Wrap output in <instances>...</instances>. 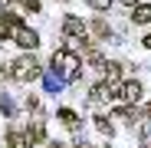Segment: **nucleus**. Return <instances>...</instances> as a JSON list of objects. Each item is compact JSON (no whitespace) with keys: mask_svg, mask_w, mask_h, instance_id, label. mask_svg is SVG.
<instances>
[{"mask_svg":"<svg viewBox=\"0 0 151 148\" xmlns=\"http://www.w3.org/2000/svg\"><path fill=\"white\" fill-rule=\"evenodd\" d=\"M7 4H10V0H0V7H7Z\"/></svg>","mask_w":151,"mask_h":148,"instance_id":"obj_17","label":"nucleus"},{"mask_svg":"<svg viewBox=\"0 0 151 148\" xmlns=\"http://www.w3.org/2000/svg\"><path fill=\"white\" fill-rule=\"evenodd\" d=\"M92 30H95L99 36H105V33H109V30H105V23H102V20H95V23H92Z\"/></svg>","mask_w":151,"mask_h":148,"instance_id":"obj_13","label":"nucleus"},{"mask_svg":"<svg viewBox=\"0 0 151 148\" xmlns=\"http://www.w3.org/2000/svg\"><path fill=\"white\" fill-rule=\"evenodd\" d=\"M13 40H17V46H23V49H36V46H40V36H36L33 30H17Z\"/></svg>","mask_w":151,"mask_h":148,"instance_id":"obj_3","label":"nucleus"},{"mask_svg":"<svg viewBox=\"0 0 151 148\" xmlns=\"http://www.w3.org/2000/svg\"><path fill=\"white\" fill-rule=\"evenodd\" d=\"M105 72H109V79H118L122 66H118V63H105Z\"/></svg>","mask_w":151,"mask_h":148,"instance_id":"obj_11","label":"nucleus"},{"mask_svg":"<svg viewBox=\"0 0 151 148\" xmlns=\"http://www.w3.org/2000/svg\"><path fill=\"white\" fill-rule=\"evenodd\" d=\"M49 148H63V145H49Z\"/></svg>","mask_w":151,"mask_h":148,"instance_id":"obj_18","label":"nucleus"},{"mask_svg":"<svg viewBox=\"0 0 151 148\" xmlns=\"http://www.w3.org/2000/svg\"><path fill=\"white\" fill-rule=\"evenodd\" d=\"M46 138V129H43V122H33V125L27 129V142L30 145H36V142H43Z\"/></svg>","mask_w":151,"mask_h":148,"instance_id":"obj_7","label":"nucleus"},{"mask_svg":"<svg viewBox=\"0 0 151 148\" xmlns=\"http://www.w3.org/2000/svg\"><path fill=\"white\" fill-rule=\"evenodd\" d=\"M89 7H92V10H109L112 0H89Z\"/></svg>","mask_w":151,"mask_h":148,"instance_id":"obj_12","label":"nucleus"},{"mask_svg":"<svg viewBox=\"0 0 151 148\" xmlns=\"http://www.w3.org/2000/svg\"><path fill=\"white\" fill-rule=\"evenodd\" d=\"M95 129L102 132V135H109V132H112V122H109L105 115H99V118H95Z\"/></svg>","mask_w":151,"mask_h":148,"instance_id":"obj_10","label":"nucleus"},{"mask_svg":"<svg viewBox=\"0 0 151 148\" xmlns=\"http://www.w3.org/2000/svg\"><path fill=\"white\" fill-rule=\"evenodd\" d=\"M145 46H148V49H151V36H148V40H145Z\"/></svg>","mask_w":151,"mask_h":148,"instance_id":"obj_16","label":"nucleus"},{"mask_svg":"<svg viewBox=\"0 0 151 148\" xmlns=\"http://www.w3.org/2000/svg\"><path fill=\"white\" fill-rule=\"evenodd\" d=\"M132 20H135V23H151V4L132 7Z\"/></svg>","mask_w":151,"mask_h":148,"instance_id":"obj_6","label":"nucleus"},{"mask_svg":"<svg viewBox=\"0 0 151 148\" xmlns=\"http://www.w3.org/2000/svg\"><path fill=\"white\" fill-rule=\"evenodd\" d=\"M7 145H10V148H30V142H27L23 132H10V135H7Z\"/></svg>","mask_w":151,"mask_h":148,"instance_id":"obj_8","label":"nucleus"},{"mask_svg":"<svg viewBox=\"0 0 151 148\" xmlns=\"http://www.w3.org/2000/svg\"><path fill=\"white\" fill-rule=\"evenodd\" d=\"M63 33H66V49H76L79 43H86V27L79 17H66L63 20Z\"/></svg>","mask_w":151,"mask_h":148,"instance_id":"obj_1","label":"nucleus"},{"mask_svg":"<svg viewBox=\"0 0 151 148\" xmlns=\"http://www.w3.org/2000/svg\"><path fill=\"white\" fill-rule=\"evenodd\" d=\"M118 99H125V102H138V99H141V82H122Z\"/></svg>","mask_w":151,"mask_h":148,"instance_id":"obj_4","label":"nucleus"},{"mask_svg":"<svg viewBox=\"0 0 151 148\" xmlns=\"http://www.w3.org/2000/svg\"><path fill=\"white\" fill-rule=\"evenodd\" d=\"M20 27H17V17L13 13H4L0 17V40H7V36H13Z\"/></svg>","mask_w":151,"mask_h":148,"instance_id":"obj_5","label":"nucleus"},{"mask_svg":"<svg viewBox=\"0 0 151 148\" xmlns=\"http://www.w3.org/2000/svg\"><path fill=\"white\" fill-rule=\"evenodd\" d=\"M10 69H13V79H20V82H33V79L40 76V63H36L33 56H23V59H17Z\"/></svg>","mask_w":151,"mask_h":148,"instance_id":"obj_2","label":"nucleus"},{"mask_svg":"<svg viewBox=\"0 0 151 148\" xmlns=\"http://www.w3.org/2000/svg\"><path fill=\"white\" fill-rule=\"evenodd\" d=\"M17 4H23L27 10H40V0H17Z\"/></svg>","mask_w":151,"mask_h":148,"instance_id":"obj_14","label":"nucleus"},{"mask_svg":"<svg viewBox=\"0 0 151 148\" xmlns=\"http://www.w3.org/2000/svg\"><path fill=\"white\" fill-rule=\"evenodd\" d=\"M122 4H125V7H138V0H122Z\"/></svg>","mask_w":151,"mask_h":148,"instance_id":"obj_15","label":"nucleus"},{"mask_svg":"<svg viewBox=\"0 0 151 148\" xmlns=\"http://www.w3.org/2000/svg\"><path fill=\"white\" fill-rule=\"evenodd\" d=\"M59 118L66 122L69 129H76V125H79V118H76V112H69V109H63V112H59Z\"/></svg>","mask_w":151,"mask_h":148,"instance_id":"obj_9","label":"nucleus"}]
</instances>
